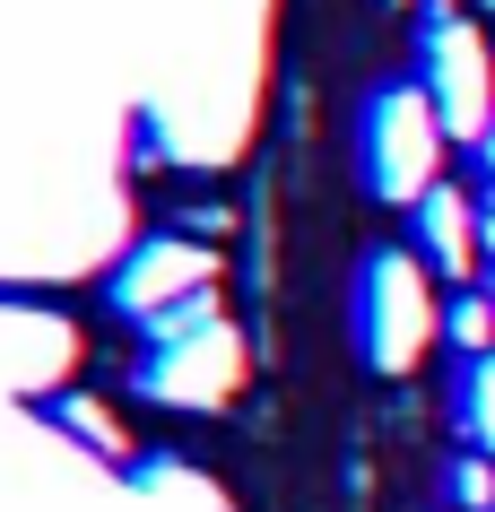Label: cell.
I'll return each instance as SVG.
<instances>
[{"label":"cell","mask_w":495,"mask_h":512,"mask_svg":"<svg viewBox=\"0 0 495 512\" xmlns=\"http://www.w3.org/2000/svg\"><path fill=\"white\" fill-rule=\"evenodd\" d=\"M61 426H79L96 452H122V434H113V417H105L96 400H61Z\"/></svg>","instance_id":"obj_9"},{"label":"cell","mask_w":495,"mask_h":512,"mask_svg":"<svg viewBox=\"0 0 495 512\" xmlns=\"http://www.w3.org/2000/svg\"><path fill=\"white\" fill-rule=\"evenodd\" d=\"M409 226H417V252H426L435 278H452V287L478 278V261H487V209H478L469 191H452V183L426 191V200L409 209Z\"/></svg>","instance_id":"obj_4"},{"label":"cell","mask_w":495,"mask_h":512,"mask_svg":"<svg viewBox=\"0 0 495 512\" xmlns=\"http://www.w3.org/2000/svg\"><path fill=\"white\" fill-rule=\"evenodd\" d=\"M218 278V261L209 252H192V243H148V252H131V270H122V313H139V322H157L165 304H183L192 287H209Z\"/></svg>","instance_id":"obj_5"},{"label":"cell","mask_w":495,"mask_h":512,"mask_svg":"<svg viewBox=\"0 0 495 512\" xmlns=\"http://www.w3.org/2000/svg\"><path fill=\"white\" fill-rule=\"evenodd\" d=\"M443 113L426 87H383L365 105V191L391 200V209H417L426 191H443Z\"/></svg>","instance_id":"obj_2"},{"label":"cell","mask_w":495,"mask_h":512,"mask_svg":"<svg viewBox=\"0 0 495 512\" xmlns=\"http://www.w3.org/2000/svg\"><path fill=\"white\" fill-rule=\"evenodd\" d=\"M487 174H495V139H487Z\"/></svg>","instance_id":"obj_10"},{"label":"cell","mask_w":495,"mask_h":512,"mask_svg":"<svg viewBox=\"0 0 495 512\" xmlns=\"http://www.w3.org/2000/svg\"><path fill=\"white\" fill-rule=\"evenodd\" d=\"M452 504H461V512H495V460L487 452L452 460Z\"/></svg>","instance_id":"obj_8"},{"label":"cell","mask_w":495,"mask_h":512,"mask_svg":"<svg viewBox=\"0 0 495 512\" xmlns=\"http://www.w3.org/2000/svg\"><path fill=\"white\" fill-rule=\"evenodd\" d=\"M461 417H469V443L495 460V356H478V365H469V382H461Z\"/></svg>","instance_id":"obj_7"},{"label":"cell","mask_w":495,"mask_h":512,"mask_svg":"<svg viewBox=\"0 0 495 512\" xmlns=\"http://www.w3.org/2000/svg\"><path fill=\"white\" fill-rule=\"evenodd\" d=\"M426 96H435L452 139H469V148L495 139V53L452 9H426Z\"/></svg>","instance_id":"obj_3"},{"label":"cell","mask_w":495,"mask_h":512,"mask_svg":"<svg viewBox=\"0 0 495 512\" xmlns=\"http://www.w3.org/2000/svg\"><path fill=\"white\" fill-rule=\"evenodd\" d=\"M443 339H452L469 365H478V356H495V296H478V287H469V296L443 313Z\"/></svg>","instance_id":"obj_6"},{"label":"cell","mask_w":495,"mask_h":512,"mask_svg":"<svg viewBox=\"0 0 495 512\" xmlns=\"http://www.w3.org/2000/svg\"><path fill=\"white\" fill-rule=\"evenodd\" d=\"M426 252H400V243H383L374 261L357 270V348L374 374H417L426 365V348L443 339V304L435 287H426Z\"/></svg>","instance_id":"obj_1"}]
</instances>
